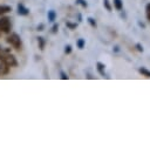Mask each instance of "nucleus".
<instances>
[{
    "label": "nucleus",
    "mask_w": 150,
    "mask_h": 149,
    "mask_svg": "<svg viewBox=\"0 0 150 149\" xmlns=\"http://www.w3.org/2000/svg\"><path fill=\"white\" fill-rule=\"evenodd\" d=\"M12 11V7L8 5H0V16L4 14H7Z\"/></svg>",
    "instance_id": "nucleus-7"
},
{
    "label": "nucleus",
    "mask_w": 150,
    "mask_h": 149,
    "mask_svg": "<svg viewBox=\"0 0 150 149\" xmlns=\"http://www.w3.org/2000/svg\"><path fill=\"white\" fill-rule=\"evenodd\" d=\"M96 69H97V72L101 76H105V66H104V63L97 62L96 63Z\"/></svg>",
    "instance_id": "nucleus-6"
},
{
    "label": "nucleus",
    "mask_w": 150,
    "mask_h": 149,
    "mask_svg": "<svg viewBox=\"0 0 150 149\" xmlns=\"http://www.w3.org/2000/svg\"><path fill=\"white\" fill-rule=\"evenodd\" d=\"M42 28H43V25H42V23H41L40 26H38V31H43Z\"/></svg>",
    "instance_id": "nucleus-22"
},
{
    "label": "nucleus",
    "mask_w": 150,
    "mask_h": 149,
    "mask_svg": "<svg viewBox=\"0 0 150 149\" xmlns=\"http://www.w3.org/2000/svg\"><path fill=\"white\" fill-rule=\"evenodd\" d=\"M60 74H61V79H62V80H68V76H67V74H66L64 72H61Z\"/></svg>",
    "instance_id": "nucleus-20"
},
{
    "label": "nucleus",
    "mask_w": 150,
    "mask_h": 149,
    "mask_svg": "<svg viewBox=\"0 0 150 149\" xmlns=\"http://www.w3.org/2000/svg\"><path fill=\"white\" fill-rule=\"evenodd\" d=\"M84 45H86L84 39H79V40L76 41V46H77V48H80V49H82V48L84 47Z\"/></svg>",
    "instance_id": "nucleus-12"
},
{
    "label": "nucleus",
    "mask_w": 150,
    "mask_h": 149,
    "mask_svg": "<svg viewBox=\"0 0 150 149\" xmlns=\"http://www.w3.org/2000/svg\"><path fill=\"white\" fill-rule=\"evenodd\" d=\"M66 26H67L69 29H75V28L77 27V23H76V22L73 23V22H70V21H67V22H66Z\"/></svg>",
    "instance_id": "nucleus-16"
},
{
    "label": "nucleus",
    "mask_w": 150,
    "mask_h": 149,
    "mask_svg": "<svg viewBox=\"0 0 150 149\" xmlns=\"http://www.w3.org/2000/svg\"><path fill=\"white\" fill-rule=\"evenodd\" d=\"M57 28H59V26L55 23V25L53 26V33H56V32H57Z\"/></svg>",
    "instance_id": "nucleus-21"
},
{
    "label": "nucleus",
    "mask_w": 150,
    "mask_h": 149,
    "mask_svg": "<svg viewBox=\"0 0 150 149\" xmlns=\"http://www.w3.org/2000/svg\"><path fill=\"white\" fill-rule=\"evenodd\" d=\"M136 48H137L138 52H143V46L141 43H136Z\"/></svg>",
    "instance_id": "nucleus-19"
},
{
    "label": "nucleus",
    "mask_w": 150,
    "mask_h": 149,
    "mask_svg": "<svg viewBox=\"0 0 150 149\" xmlns=\"http://www.w3.org/2000/svg\"><path fill=\"white\" fill-rule=\"evenodd\" d=\"M145 16H146V20L150 21V2L146 4L145 6Z\"/></svg>",
    "instance_id": "nucleus-15"
},
{
    "label": "nucleus",
    "mask_w": 150,
    "mask_h": 149,
    "mask_svg": "<svg viewBox=\"0 0 150 149\" xmlns=\"http://www.w3.org/2000/svg\"><path fill=\"white\" fill-rule=\"evenodd\" d=\"M76 5H81L83 8H87V6H88L86 0H76Z\"/></svg>",
    "instance_id": "nucleus-17"
},
{
    "label": "nucleus",
    "mask_w": 150,
    "mask_h": 149,
    "mask_svg": "<svg viewBox=\"0 0 150 149\" xmlns=\"http://www.w3.org/2000/svg\"><path fill=\"white\" fill-rule=\"evenodd\" d=\"M47 18H48V21L54 22L55 19H56V13H55V11H54V9L48 11V13H47Z\"/></svg>",
    "instance_id": "nucleus-9"
},
{
    "label": "nucleus",
    "mask_w": 150,
    "mask_h": 149,
    "mask_svg": "<svg viewBox=\"0 0 150 149\" xmlns=\"http://www.w3.org/2000/svg\"><path fill=\"white\" fill-rule=\"evenodd\" d=\"M64 53H66V54H70V53H71V46H69V45L66 46V47H64Z\"/></svg>",
    "instance_id": "nucleus-18"
},
{
    "label": "nucleus",
    "mask_w": 150,
    "mask_h": 149,
    "mask_svg": "<svg viewBox=\"0 0 150 149\" xmlns=\"http://www.w3.org/2000/svg\"><path fill=\"white\" fill-rule=\"evenodd\" d=\"M18 14L19 15H28L29 9L23 6V4H18Z\"/></svg>",
    "instance_id": "nucleus-4"
},
{
    "label": "nucleus",
    "mask_w": 150,
    "mask_h": 149,
    "mask_svg": "<svg viewBox=\"0 0 150 149\" xmlns=\"http://www.w3.org/2000/svg\"><path fill=\"white\" fill-rule=\"evenodd\" d=\"M38 45H39V48L41 50H43V48H45V39L42 36H39L38 38Z\"/></svg>",
    "instance_id": "nucleus-11"
},
{
    "label": "nucleus",
    "mask_w": 150,
    "mask_h": 149,
    "mask_svg": "<svg viewBox=\"0 0 150 149\" xmlns=\"http://www.w3.org/2000/svg\"><path fill=\"white\" fill-rule=\"evenodd\" d=\"M12 29V22L8 16H2L0 18V33L8 34Z\"/></svg>",
    "instance_id": "nucleus-3"
},
{
    "label": "nucleus",
    "mask_w": 150,
    "mask_h": 149,
    "mask_svg": "<svg viewBox=\"0 0 150 149\" xmlns=\"http://www.w3.org/2000/svg\"><path fill=\"white\" fill-rule=\"evenodd\" d=\"M138 25H139V26H141V27H143V28H144V27H145V26H144V23H142V22H138Z\"/></svg>",
    "instance_id": "nucleus-23"
},
{
    "label": "nucleus",
    "mask_w": 150,
    "mask_h": 149,
    "mask_svg": "<svg viewBox=\"0 0 150 149\" xmlns=\"http://www.w3.org/2000/svg\"><path fill=\"white\" fill-rule=\"evenodd\" d=\"M9 70H11V67H9V66H7V65L4 63V62L0 63V76L7 75V74L9 73Z\"/></svg>",
    "instance_id": "nucleus-5"
},
{
    "label": "nucleus",
    "mask_w": 150,
    "mask_h": 149,
    "mask_svg": "<svg viewBox=\"0 0 150 149\" xmlns=\"http://www.w3.org/2000/svg\"><path fill=\"white\" fill-rule=\"evenodd\" d=\"M112 5L116 11H122L123 9V1L122 0H112Z\"/></svg>",
    "instance_id": "nucleus-8"
},
{
    "label": "nucleus",
    "mask_w": 150,
    "mask_h": 149,
    "mask_svg": "<svg viewBox=\"0 0 150 149\" xmlns=\"http://www.w3.org/2000/svg\"><path fill=\"white\" fill-rule=\"evenodd\" d=\"M87 21H88V23H89L93 28H96V27H97V23H96V21H95V19H94V18H88V19H87Z\"/></svg>",
    "instance_id": "nucleus-13"
},
{
    "label": "nucleus",
    "mask_w": 150,
    "mask_h": 149,
    "mask_svg": "<svg viewBox=\"0 0 150 149\" xmlns=\"http://www.w3.org/2000/svg\"><path fill=\"white\" fill-rule=\"evenodd\" d=\"M1 54H2V48H1V46H0V56H1Z\"/></svg>",
    "instance_id": "nucleus-24"
},
{
    "label": "nucleus",
    "mask_w": 150,
    "mask_h": 149,
    "mask_svg": "<svg viewBox=\"0 0 150 149\" xmlns=\"http://www.w3.org/2000/svg\"><path fill=\"white\" fill-rule=\"evenodd\" d=\"M138 72H139L143 76H145V77H149V79H150V70H149V69H146L145 67H139V68H138Z\"/></svg>",
    "instance_id": "nucleus-10"
},
{
    "label": "nucleus",
    "mask_w": 150,
    "mask_h": 149,
    "mask_svg": "<svg viewBox=\"0 0 150 149\" xmlns=\"http://www.w3.org/2000/svg\"><path fill=\"white\" fill-rule=\"evenodd\" d=\"M103 6L105 7V9L108 11V12H111V5H110V1L109 0H103Z\"/></svg>",
    "instance_id": "nucleus-14"
},
{
    "label": "nucleus",
    "mask_w": 150,
    "mask_h": 149,
    "mask_svg": "<svg viewBox=\"0 0 150 149\" xmlns=\"http://www.w3.org/2000/svg\"><path fill=\"white\" fill-rule=\"evenodd\" d=\"M6 41H7L8 45H11L16 50H20L22 48V40H21V38L16 33H12L9 36H7Z\"/></svg>",
    "instance_id": "nucleus-2"
},
{
    "label": "nucleus",
    "mask_w": 150,
    "mask_h": 149,
    "mask_svg": "<svg viewBox=\"0 0 150 149\" xmlns=\"http://www.w3.org/2000/svg\"><path fill=\"white\" fill-rule=\"evenodd\" d=\"M0 60H1V62L6 63L9 67H16L18 66V61H16L15 56L13 54H11L8 52V49L7 50H2V54L0 56Z\"/></svg>",
    "instance_id": "nucleus-1"
}]
</instances>
